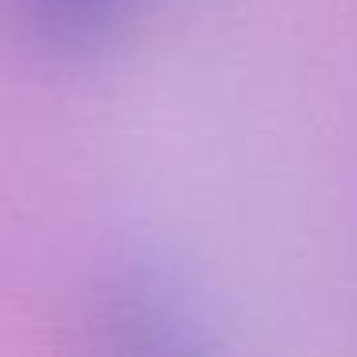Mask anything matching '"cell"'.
<instances>
[{"label":"cell","mask_w":357,"mask_h":357,"mask_svg":"<svg viewBox=\"0 0 357 357\" xmlns=\"http://www.w3.org/2000/svg\"><path fill=\"white\" fill-rule=\"evenodd\" d=\"M116 357H204L188 326L165 300L146 288H127L112 307Z\"/></svg>","instance_id":"cell-1"},{"label":"cell","mask_w":357,"mask_h":357,"mask_svg":"<svg viewBox=\"0 0 357 357\" xmlns=\"http://www.w3.org/2000/svg\"><path fill=\"white\" fill-rule=\"evenodd\" d=\"M127 0H27V8L35 12L43 31L58 35V39H81V35H96L116 20V12Z\"/></svg>","instance_id":"cell-2"}]
</instances>
